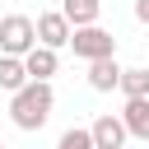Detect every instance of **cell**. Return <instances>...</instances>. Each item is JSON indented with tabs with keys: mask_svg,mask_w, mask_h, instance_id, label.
Masks as SVG:
<instances>
[{
	"mask_svg": "<svg viewBox=\"0 0 149 149\" xmlns=\"http://www.w3.org/2000/svg\"><path fill=\"white\" fill-rule=\"evenodd\" d=\"M51 107H56L51 79H28L23 88L9 93V121H14L19 130H42L47 116H51Z\"/></svg>",
	"mask_w": 149,
	"mask_h": 149,
	"instance_id": "cell-1",
	"label": "cell"
},
{
	"mask_svg": "<svg viewBox=\"0 0 149 149\" xmlns=\"http://www.w3.org/2000/svg\"><path fill=\"white\" fill-rule=\"evenodd\" d=\"M37 47V23L28 14H5L0 19V51L5 56H28Z\"/></svg>",
	"mask_w": 149,
	"mask_h": 149,
	"instance_id": "cell-2",
	"label": "cell"
},
{
	"mask_svg": "<svg viewBox=\"0 0 149 149\" xmlns=\"http://www.w3.org/2000/svg\"><path fill=\"white\" fill-rule=\"evenodd\" d=\"M70 51L79 61H98V56H116V37L102 28V23H84L70 33Z\"/></svg>",
	"mask_w": 149,
	"mask_h": 149,
	"instance_id": "cell-3",
	"label": "cell"
},
{
	"mask_svg": "<svg viewBox=\"0 0 149 149\" xmlns=\"http://www.w3.org/2000/svg\"><path fill=\"white\" fill-rule=\"evenodd\" d=\"M33 23H37V42H42V47H56V51H61V47H70L74 23H70L61 9H47V14H37Z\"/></svg>",
	"mask_w": 149,
	"mask_h": 149,
	"instance_id": "cell-4",
	"label": "cell"
},
{
	"mask_svg": "<svg viewBox=\"0 0 149 149\" xmlns=\"http://www.w3.org/2000/svg\"><path fill=\"white\" fill-rule=\"evenodd\" d=\"M88 130H93V144H98V149H126V140H130V130H126L121 112H116V116H112V112H102Z\"/></svg>",
	"mask_w": 149,
	"mask_h": 149,
	"instance_id": "cell-5",
	"label": "cell"
},
{
	"mask_svg": "<svg viewBox=\"0 0 149 149\" xmlns=\"http://www.w3.org/2000/svg\"><path fill=\"white\" fill-rule=\"evenodd\" d=\"M88 88H93V93H112V88H121V65H116V56H98V61H88Z\"/></svg>",
	"mask_w": 149,
	"mask_h": 149,
	"instance_id": "cell-6",
	"label": "cell"
},
{
	"mask_svg": "<svg viewBox=\"0 0 149 149\" xmlns=\"http://www.w3.org/2000/svg\"><path fill=\"white\" fill-rule=\"evenodd\" d=\"M23 65H28V79H51V74L61 70V51H56V47H42V42H37V47H33L28 56H23Z\"/></svg>",
	"mask_w": 149,
	"mask_h": 149,
	"instance_id": "cell-7",
	"label": "cell"
},
{
	"mask_svg": "<svg viewBox=\"0 0 149 149\" xmlns=\"http://www.w3.org/2000/svg\"><path fill=\"white\" fill-rule=\"evenodd\" d=\"M121 121H126L130 140H149V98H126Z\"/></svg>",
	"mask_w": 149,
	"mask_h": 149,
	"instance_id": "cell-8",
	"label": "cell"
},
{
	"mask_svg": "<svg viewBox=\"0 0 149 149\" xmlns=\"http://www.w3.org/2000/svg\"><path fill=\"white\" fill-rule=\"evenodd\" d=\"M23 84H28V65H23V56H5V51H0V88L14 93V88H23Z\"/></svg>",
	"mask_w": 149,
	"mask_h": 149,
	"instance_id": "cell-9",
	"label": "cell"
},
{
	"mask_svg": "<svg viewBox=\"0 0 149 149\" xmlns=\"http://www.w3.org/2000/svg\"><path fill=\"white\" fill-rule=\"evenodd\" d=\"M61 14H65L74 28H84V23H98L102 0H61Z\"/></svg>",
	"mask_w": 149,
	"mask_h": 149,
	"instance_id": "cell-10",
	"label": "cell"
},
{
	"mask_svg": "<svg viewBox=\"0 0 149 149\" xmlns=\"http://www.w3.org/2000/svg\"><path fill=\"white\" fill-rule=\"evenodd\" d=\"M121 93H126V98H149V70H144V65L121 70Z\"/></svg>",
	"mask_w": 149,
	"mask_h": 149,
	"instance_id": "cell-11",
	"label": "cell"
},
{
	"mask_svg": "<svg viewBox=\"0 0 149 149\" xmlns=\"http://www.w3.org/2000/svg\"><path fill=\"white\" fill-rule=\"evenodd\" d=\"M56 149H98V144H93V130H88V126H70V130L56 140Z\"/></svg>",
	"mask_w": 149,
	"mask_h": 149,
	"instance_id": "cell-12",
	"label": "cell"
},
{
	"mask_svg": "<svg viewBox=\"0 0 149 149\" xmlns=\"http://www.w3.org/2000/svg\"><path fill=\"white\" fill-rule=\"evenodd\" d=\"M135 19H140V23H149V0H135Z\"/></svg>",
	"mask_w": 149,
	"mask_h": 149,
	"instance_id": "cell-13",
	"label": "cell"
},
{
	"mask_svg": "<svg viewBox=\"0 0 149 149\" xmlns=\"http://www.w3.org/2000/svg\"><path fill=\"white\" fill-rule=\"evenodd\" d=\"M0 149H5V140H0Z\"/></svg>",
	"mask_w": 149,
	"mask_h": 149,
	"instance_id": "cell-14",
	"label": "cell"
}]
</instances>
